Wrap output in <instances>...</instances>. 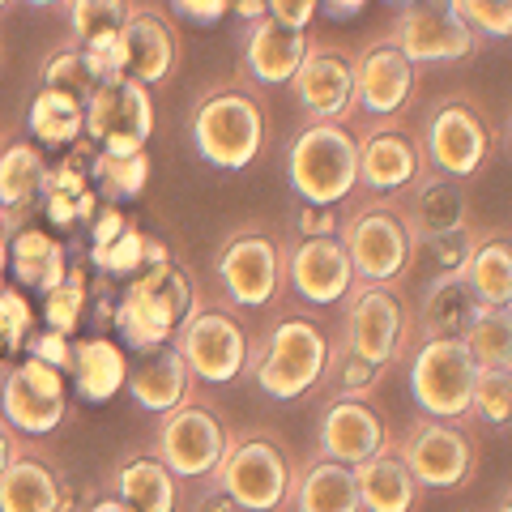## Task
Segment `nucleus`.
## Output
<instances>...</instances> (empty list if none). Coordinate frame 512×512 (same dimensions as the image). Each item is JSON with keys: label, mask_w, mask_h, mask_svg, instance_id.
<instances>
[{"label": "nucleus", "mask_w": 512, "mask_h": 512, "mask_svg": "<svg viewBox=\"0 0 512 512\" xmlns=\"http://www.w3.org/2000/svg\"><path fill=\"white\" fill-rule=\"evenodd\" d=\"M9 461H13V436L9 431H0V470H5Z\"/></svg>", "instance_id": "nucleus-57"}, {"label": "nucleus", "mask_w": 512, "mask_h": 512, "mask_svg": "<svg viewBox=\"0 0 512 512\" xmlns=\"http://www.w3.org/2000/svg\"><path fill=\"white\" fill-rule=\"evenodd\" d=\"M491 512H512V483L500 491V495H495V508Z\"/></svg>", "instance_id": "nucleus-59"}, {"label": "nucleus", "mask_w": 512, "mask_h": 512, "mask_svg": "<svg viewBox=\"0 0 512 512\" xmlns=\"http://www.w3.org/2000/svg\"><path fill=\"white\" fill-rule=\"evenodd\" d=\"M359 137V192H402L423 175L427 154L419 128L402 116H363Z\"/></svg>", "instance_id": "nucleus-14"}, {"label": "nucleus", "mask_w": 512, "mask_h": 512, "mask_svg": "<svg viewBox=\"0 0 512 512\" xmlns=\"http://www.w3.org/2000/svg\"><path fill=\"white\" fill-rule=\"evenodd\" d=\"M504 137H508V150H512V111H508V128H504Z\"/></svg>", "instance_id": "nucleus-61"}, {"label": "nucleus", "mask_w": 512, "mask_h": 512, "mask_svg": "<svg viewBox=\"0 0 512 512\" xmlns=\"http://www.w3.org/2000/svg\"><path fill=\"white\" fill-rule=\"evenodd\" d=\"M69 248L43 227H13L9 231V274L26 291H52L69 274Z\"/></svg>", "instance_id": "nucleus-30"}, {"label": "nucleus", "mask_w": 512, "mask_h": 512, "mask_svg": "<svg viewBox=\"0 0 512 512\" xmlns=\"http://www.w3.org/2000/svg\"><path fill=\"white\" fill-rule=\"evenodd\" d=\"M286 248H291V235L265 227V222H244L239 231L222 239L214 256V274L231 308L239 312L282 308V299L291 295L286 291Z\"/></svg>", "instance_id": "nucleus-8"}, {"label": "nucleus", "mask_w": 512, "mask_h": 512, "mask_svg": "<svg viewBox=\"0 0 512 512\" xmlns=\"http://www.w3.org/2000/svg\"><path fill=\"white\" fill-rule=\"evenodd\" d=\"M320 13V0H269V18H278L286 26H303L308 30Z\"/></svg>", "instance_id": "nucleus-52"}, {"label": "nucleus", "mask_w": 512, "mask_h": 512, "mask_svg": "<svg viewBox=\"0 0 512 512\" xmlns=\"http://www.w3.org/2000/svg\"><path fill=\"white\" fill-rule=\"evenodd\" d=\"M111 491L133 508V512H180V478L158 453H128L116 474H111Z\"/></svg>", "instance_id": "nucleus-28"}, {"label": "nucleus", "mask_w": 512, "mask_h": 512, "mask_svg": "<svg viewBox=\"0 0 512 512\" xmlns=\"http://www.w3.org/2000/svg\"><path fill=\"white\" fill-rule=\"evenodd\" d=\"M9 5H13V0H0V13H5V9H9Z\"/></svg>", "instance_id": "nucleus-63"}, {"label": "nucleus", "mask_w": 512, "mask_h": 512, "mask_svg": "<svg viewBox=\"0 0 512 512\" xmlns=\"http://www.w3.org/2000/svg\"><path fill=\"white\" fill-rule=\"evenodd\" d=\"M295 107L303 120H359V94H355V52L329 43H312L303 64L291 77Z\"/></svg>", "instance_id": "nucleus-17"}, {"label": "nucleus", "mask_w": 512, "mask_h": 512, "mask_svg": "<svg viewBox=\"0 0 512 512\" xmlns=\"http://www.w3.org/2000/svg\"><path fill=\"white\" fill-rule=\"evenodd\" d=\"M128 393H133V402L150 414H167L184 402V397L197 393V380H192L184 355L175 350V342L150 350L146 359L137 367H128Z\"/></svg>", "instance_id": "nucleus-27"}, {"label": "nucleus", "mask_w": 512, "mask_h": 512, "mask_svg": "<svg viewBox=\"0 0 512 512\" xmlns=\"http://www.w3.org/2000/svg\"><path fill=\"white\" fill-rule=\"evenodd\" d=\"M128 222H133V218H124L116 201H103V205H99V214L90 218V248L111 244V239H116V235L128 227Z\"/></svg>", "instance_id": "nucleus-50"}, {"label": "nucleus", "mask_w": 512, "mask_h": 512, "mask_svg": "<svg viewBox=\"0 0 512 512\" xmlns=\"http://www.w3.org/2000/svg\"><path fill=\"white\" fill-rule=\"evenodd\" d=\"M299 478V453L278 431L252 427L235 431L227 461L218 466L214 483L248 512H291Z\"/></svg>", "instance_id": "nucleus-7"}, {"label": "nucleus", "mask_w": 512, "mask_h": 512, "mask_svg": "<svg viewBox=\"0 0 512 512\" xmlns=\"http://www.w3.org/2000/svg\"><path fill=\"white\" fill-rule=\"evenodd\" d=\"M197 308H201L197 278L180 261H163L141 269L137 278H128L116 308H111V329H120L124 350L150 355V350L167 346L175 329L184 325V316Z\"/></svg>", "instance_id": "nucleus-5"}, {"label": "nucleus", "mask_w": 512, "mask_h": 512, "mask_svg": "<svg viewBox=\"0 0 512 512\" xmlns=\"http://www.w3.org/2000/svg\"><path fill=\"white\" fill-rule=\"evenodd\" d=\"M150 150L137 154H107V150H90V184L99 188L103 201H137L150 184Z\"/></svg>", "instance_id": "nucleus-36"}, {"label": "nucleus", "mask_w": 512, "mask_h": 512, "mask_svg": "<svg viewBox=\"0 0 512 512\" xmlns=\"http://www.w3.org/2000/svg\"><path fill=\"white\" fill-rule=\"evenodd\" d=\"M478 295L466 274H431L427 291L419 299V338H440V333H466L478 316Z\"/></svg>", "instance_id": "nucleus-33"}, {"label": "nucleus", "mask_w": 512, "mask_h": 512, "mask_svg": "<svg viewBox=\"0 0 512 512\" xmlns=\"http://www.w3.org/2000/svg\"><path fill=\"white\" fill-rule=\"evenodd\" d=\"M470 419L483 427H495V431L512 427V372H504V367H483V372H478Z\"/></svg>", "instance_id": "nucleus-42"}, {"label": "nucleus", "mask_w": 512, "mask_h": 512, "mask_svg": "<svg viewBox=\"0 0 512 512\" xmlns=\"http://www.w3.org/2000/svg\"><path fill=\"white\" fill-rule=\"evenodd\" d=\"M389 35L402 43V52L419 64H453V60H470L478 52V39L470 22L461 18L457 0H410L402 13L393 18Z\"/></svg>", "instance_id": "nucleus-16"}, {"label": "nucleus", "mask_w": 512, "mask_h": 512, "mask_svg": "<svg viewBox=\"0 0 512 512\" xmlns=\"http://www.w3.org/2000/svg\"><path fill=\"white\" fill-rule=\"evenodd\" d=\"M342 231V205H316V201H299V210L291 218V235L295 239H316V235H338Z\"/></svg>", "instance_id": "nucleus-48"}, {"label": "nucleus", "mask_w": 512, "mask_h": 512, "mask_svg": "<svg viewBox=\"0 0 512 512\" xmlns=\"http://www.w3.org/2000/svg\"><path fill=\"white\" fill-rule=\"evenodd\" d=\"M355 478H359V500H363V512H419L423 508V487L419 478L410 474V466L402 461V453L393 448V440L372 453L367 461L355 466Z\"/></svg>", "instance_id": "nucleus-25"}, {"label": "nucleus", "mask_w": 512, "mask_h": 512, "mask_svg": "<svg viewBox=\"0 0 512 512\" xmlns=\"http://www.w3.org/2000/svg\"><path fill=\"white\" fill-rule=\"evenodd\" d=\"M338 239L363 282H406L419 265V231L397 192H355L342 210Z\"/></svg>", "instance_id": "nucleus-2"}, {"label": "nucleus", "mask_w": 512, "mask_h": 512, "mask_svg": "<svg viewBox=\"0 0 512 512\" xmlns=\"http://www.w3.org/2000/svg\"><path fill=\"white\" fill-rule=\"evenodd\" d=\"M30 9H60V5H69V0H26Z\"/></svg>", "instance_id": "nucleus-60"}, {"label": "nucleus", "mask_w": 512, "mask_h": 512, "mask_svg": "<svg viewBox=\"0 0 512 512\" xmlns=\"http://www.w3.org/2000/svg\"><path fill=\"white\" fill-rule=\"evenodd\" d=\"M316 39L303 26H286L278 18H261L244 26L239 43V82L248 86H291L295 69Z\"/></svg>", "instance_id": "nucleus-22"}, {"label": "nucleus", "mask_w": 512, "mask_h": 512, "mask_svg": "<svg viewBox=\"0 0 512 512\" xmlns=\"http://www.w3.org/2000/svg\"><path fill=\"white\" fill-rule=\"evenodd\" d=\"M466 282L483 308H512V231L504 227H478Z\"/></svg>", "instance_id": "nucleus-32"}, {"label": "nucleus", "mask_w": 512, "mask_h": 512, "mask_svg": "<svg viewBox=\"0 0 512 512\" xmlns=\"http://www.w3.org/2000/svg\"><path fill=\"white\" fill-rule=\"evenodd\" d=\"M30 133H35L39 146H77L86 137V103L69 90H56V86H43L30 103Z\"/></svg>", "instance_id": "nucleus-35"}, {"label": "nucleus", "mask_w": 512, "mask_h": 512, "mask_svg": "<svg viewBox=\"0 0 512 512\" xmlns=\"http://www.w3.org/2000/svg\"><path fill=\"white\" fill-rule=\"evenodd\" d=\"M171 5H175L180 18L197 22V26H214L231 13V0H171Z\"/></svg>", "instance_id": "nucleus-51"}, {"label": "nucleus", "mask_w": 512, "mask_h": 512, "mask_svg": "<svg viewBox=\"0 0 512 512\" xmlns=\"http://www.w3.org/2000/svg\"><path fill=\"white\" fill-rule=\"evenodd\" d=\"M124 47H128V77H137L146 86L171 82L175 64H180V39H175V26L167 22L163 9L133 5L124 22Z\"/></svg>", "instance_id": "nucleus-24"}, {"label": "nucleus", "mask_w": 512, "mask_h": 512, "mask_svg": "<svg viewBox=\"0 0 512 512\" xmlns=\"http://www.w3.org/2000/svg\"><path fill=\"white\" fill-rule=\"evenodd\" d=\"M175 350L184 355L188 372L197 384H214V389H222V384H235L244 380L248 372V355H252V329L248 320L239 316V308H201L184 316V325L175 329Z\"/></svg>", "instance_id": "nucleus-13"}, {"label": "nucleus", "mask_w": 512, "mask_h": 512, "mask_svg": "<svg viewBox=\"0 0 512 512\" xmlns=\"http://www.w3.org/2000/svg\"><path fill=\"white\" fill-rule=\"evenodd\" d=\"M320 9H325V18H333V22H350L367 9V0H320Z\"/></svg>", "instance_id": "nucleus-54"}, {"label": "nucleus", "mask_w": 512, "mask_h": 512, "mask_svg": "<svg viewBox=\"0 0 512 512\" xmlns=\"http://www.w3.org/2000/svg\"><path fill=\"white\" fill-rule=\"evenodd\" d=\"M231 13L239 22H261V18H269V0H231Z\"/></svg>", "instance_id": "nucleus-55"}, {"label": "nucleus", "mask_w": 512, "mask_h": 512, "mask_svg": "<svg viewBox=\"0 0 512 512\" xmlns=\"http://www.w3.org/2000/svg\"><path fill=\"white\" fill-rule=\"evenodd\" d=\"M393 448L419 478V487L440 495L466 491L483 466V436L474 419H436L419 410L402 431H393Z\"/></svg>", "instance_id": "nucleus-9"}, {"label": "nucleus", "mask_w": 512, "mask_h": 512, "mask_svg": "<svg viewBox=\"0 0 512 512\" xmlns=\"http://www.w3.org/2000/svg\"><path fill=\"white\" fill-rule=\"evenodd\" d=\"M60 478L43 457H13L0 470V512H56Z\"/></svg>", "instance_id": "nucleus-34"}, {"label": "nucleus", "mask_w": 512, "mask_h": 512, "mask_svg": "<svg viewBox=\"0 0 512 512\" xmlns=\"http://www.w3.org/2000/svg\"><path fill=\"white\" fill-rule=\"evenodd\" d=\"M389 440L393 427L376 397H325L316 414V448L333 461H346V466H359Z\"/></svg>", "instance_id": "nucleus-21"}, {"label": "nucleus", "mask_w": 512, "mask_h": 512, "mask_svg": "<svg viewBox=\"0 0 512 512\" xmlns=\"http://www.w3.org/2000/svg\"><path fill=\"white\" fill-rule=\"evenodd\" d=\"M355 94L359 116H406L419 94V64H414L393 35L367 39L355 52Z\"/></svg>", "instance_id": "nucleus-18"}, {"label": "nucleus", "mask_w": 512, "mask_h": 512, "mask_svg": "<svg viewBox=\"0 0 512 512\" xmlns=\"http://www.w3.org/2000/svg\"><path fill=\"white\" fill-rule=\"evenodd\" d=\"M478 39H512V0H457Z\"/></svg>", "instance_id": "nucleus-47"}, {"label": "nucleus", "mask_w": 512, "mask_h": 512, "mask_svg": "<svg viewBox=\"0 0 512 512\" xmlns=\"http://www.w3.org/2000/svg\"><path fill=\"white\" fill-rule=\"evenodd\" d=\"M508 431H512V427H508Z\"/></svg>", "instance_id": "nucleus-64"}, {"label": "nucleus", "mask_w": 512, "mask_h": 512, "mask_svg": "<svg viewBox=\"0 0 512 512\" xmlns=\"http://www.w3.org/2000/svg\"><path fill=\"white\" fill-rule=\"evenodd\" d=\"M86 69L94 77V86L103 82H120L128 77V47H124V30H111V35H94L82 43Z\"/></svg>", "instance_id": "nucleus-45"}, {"label": "nucleus", "mask_w": 512, "mask_h": 512, "mask_svg": "<svg viewBox=\"0 0 512 512\" xmlns=\"http://www.w3.org/2000/svg\"><path fill=\"white\" fill-rule=\"evenodd\" d=\"M355 286V265L346 256L338 235L295 239L286 248V291L308 308H338L346 291Z\"/></svg>", "instance_id": "nucleus-20"}, {"label": "nucleus", "mask_w": 512, "mask_h": 512, "mask_svg": "<svg viewBox=\"0 0 512 512\" xmlns=\"http://www.w3.org/2000/svg\"><path fill=\"white\" fill-rule=\"evenodd\" d=\"M342 320L333 329V338L350 346L355 355H363L376 367H402L410 359V350L419 346V312L406 291V282H363L346 291L338 303Z\"/></svg>", "instance_id": "nucleus-3"}, {"label": "nucleus", "mask_w": 512, "mask_h": 512, "mask_svg": "<svg viewBox=\"0 0 512 512\" xmlns=\"http://www.w3.org/2000/svg\"><path fill=\"white\" fill-rule=\"evenodd\" d=\"M73 384H77V397L90 406H103L111 402L124 384H128V350L124 342H111V338H82L73 342Z\"/></svg>", "instance_id": "nucleus-31"}, {"label": "nucleus", "mask_w": 512, "mask_h": 512, "mask_svg": "<svg viewBox=\"0 0 512 512\" xmlns=\"http://www.w3.org/2000/svg\"><path fill=\"white\" fill-rule=\"evenodd\" d=\"M419 137L427 167L453 175V180H474L495 150V128L470 94H444L431 103L419 124Z\"/></svg>", "instance_id": "nucleus-11"}, {"label": "nucleus", "mask_w": 512, "mask_h": 512, "mask_svg": "<svg viewBox=\"0 0 512 512\" xmlns=\"http://www.w3.org/2000/svg\"><path fill=\"white\" fill-rule=\"evenodd\" d=\"M474 235H478L474 222H470V227H461V231L431 235V239H423V244H419V261L427 256V261H431V274H466Z\"/></svg>", "instance_id": "nucleus-44"}, {"label": "nucleus", "mask_w": 512, "mask_h": 512, "mask_svg": "<svg viewBox=\"0 0 512 512\" xmlns=\"http://www.w3.org/2000/svg\"><path fill=\"white\" fill-rule=\"evenodd\" d=\"M389 5H397V9H402V5H410V0H389Z\"/></svg>", "instance_id": "nucleus-62"}, {"label": "nucleus", "mask_w": 512, "mask_h": 512, "mask_svg": "<svg viewBox=\"0 0 512 512\" xmlns=\"http://www.w3.org/2000/svg\"><path fill=\"white\" fill-rule=\"evenodd\" d=\"M188 512H248V508H244V504H235L218 483H205V491L197 495V500H192Z\"/></svg>", "instance_id": "nucleus-53"}, {"label": "nucleus", "mask_w": 512, "mask_h": 512, "mask_svg": "<svg viewBox=\"0 0 512 512\" xmlns=\"http://www.w3.org/2000/svg\"><path fill=\"white\" fill-rule=\"evenodd\" d=\"M154 137V94L137 77L103 82L86 99V141L107 154H137Z\"/></svg>", "instance_id": "nucleus-15"}, {"label": "nucleus", "mask_w": 512, "mask_h": 512, "mask_svg": "<svg viewBox=\"0 0 512 512\" xmlns=\"http://www.w3.org/2000/svg\"><path fill=\"white\" fill-rule=\"evenodd\" d=\"M47 154L35 141H9L0 150V210L18 227L30 218L35 205H43V184H47Z\"/></svg>", "instance_id": "nucleus-29"}, {"label": "nucleus", "mask_w": 512, "mask_h": 512, "mask_svg": "<svg viewBox=\"0 0 512 512\" xmlns=\"http://www.w3.org/2000/svg\"><path fill=\"white\" fill-rule=\"evenodd\" d=\"M410 397L423 414L436 419H470L474 384H478V359L461 333H440V338H419L410 350Z\"/></svg>", "instance_id": "nucleus-12"}, {"label": "nucleus", "mask_w": 512, "mask_h": 512, "mask_svg": "<svg viewBox=\"0 0 512 512\" xmlns=\"http://www.w3.org/2000/svg\"><path fill=\"white\" fill-rule=\"evenodd\" d=\"M35 333V308L18 286H0V350H18L30 342Z\"/></svg>", "instance_id": "nucleus-46"}, {"label": "nucleus", "mask_w": 512, "mask_h": 512, "mask_svg": "<svg viewBox=\"0 0 512 512\" xmlns=\"http://www.w3.org/2000/svg\"><path fill=\"white\" fill-rule=\"evenodd\" d=\"M384 380H389V367L367 363L363 355H355L350 346H342L338 338H333L325 380H320L325 397H376L384 389Z\"/></svg>", "instance_id": "nucleus-37"}, {"label": "nucleus", "mask_w": 512, "mask_h": 512, "mask_svg": "<svg viewBox=\"0 0 512 512\" xmlns=\"http://www.w3.org/2000/svg\"><path fill=\"white\" fill-rule=\"evenodd\" d=\"M333 350V329L308 303L278 308L261 333H252V355L244 380L274 402H303L320 389Z\"/></svg>", "instance_id": "nucleus-1"}, {"label": "nucleus", "mask_w": 512, "mask_h": 512, "mask_svg": "<svg viewBox=\"0 0 512 512\" xmlns=\"http://www.w3.org/2000/svg\"><path fill=\"white\" fill-rule=\"evenodd\" d=\"M86 303H90L86 269L82 265H69L64 282H56L52 291L43 295V320H47V329L69 333V338H73V333L82 329V320H86Z\"/></svg>", "instance_id": "nucleus-39"}, {"label": "nucleus", "mask_w": 512, "mask_h": 512, "mask_svg": "<svg viewBox=\"0 0 512 512\" xmlns=\"http://www.w3.org/2000/svg\"><path fill=\"white\" fill-rule=\"evenodd\" d=\"M0 414L26 436H52L69 414V380L43 359H22L0 384Z\"/></svg>", "instance_id": "nucleus-19"}, {"label": "nucleus", "mask_w": 512, "mask_h": 512, "mask_svg": "<svg viewBox=\"0 0 512 512\" xmlns=\"http://www.w3.org/2000/svg\"><path fill=\"white\" fill-rule=\"evenodd\" d=\"M9 278V235H0V286Z\"/></svg>", "instance_id": "nucleus-58"}, {"label": "nucleus", "mask_w": 512, "mask_h": 512, "mask_svg": "<svg viewBox=\"0 0 512 512\" xmlns=\"http://www.w3.org/2000/svg\"><path fill=\"white\" fill-rule=\"evenodd\" d=\"M26 350H30L35 359L52 363L56 372H64V376L73 372V338H69V333H56V329H47V325H43V333H30Z\"/></svg>", "instance_id": "nucleus-49"}, {"label": "nucleus", "mask_w": 512, "mask_h": 512, "mask_svg": "<svg viewBox=\"0 0 512 512\" xmlns=\"http://www.w3.org/2000/svg\"><path fill=\"white\" fill-rule=\"evenodd\" d=\"M86 512H133V508H128V504L120 500V495L111 491V495H94V500L86 504Z\"/></svg>", "instance_id": "nucleus-56"}, {"label": "nucleus", "mask_w": 512, "mask_h": 512, "mask_svg": "<svg viewBox=\"0 0 512 512\" xmlns=\"http://www.w3.org/2000/svg\"><path fill=\"white\" fill-rule=\"evenodd\" d=\"M397 197H402L414 231H419V244L431 239V235L461 231V227H470L474 222L466 180H453V175H444V171L423 167L419 180H414L410 188H402Z\"/></svg>", "instance_id": "nucleus-23"}, {"label": "nucleus", "mask_w": 512, "mask_h": 512, "mask_svg": "<svg viewBox=\"0 0 512 512\" xmlns=\"http://www.w3.org/2000/svg\"><path fill=\"white\" fill-rule=\"evenodd\" d=\"M69 35L77 43H86L94 35H111V30H124L128 13H133V0H69Z\"/></svg>", "instance_id": "nucleus-43"}, {"label": "nucleus", "mask_w": 512, "mask_h": 512, "mask_svg": "<svg viewBox=\"0 0 512 512\" xmlns=\"http://www.w3.org/2000/svg\"><path fill=\"white\" fill-rule=\"evenodd\" d=\"M188 141L218 171H244L265 154L269 107L248 82H227L205 90L188 120Z\"/></svg>", "instance_id": "nucleus-4"}, {"label": "nucleus", "mask_w": 512, "mask_h": 512, "mask_svg": "<svg viewBox=\"0 0 512 512\" xmlns=\"http://www.w3.org/2000/svg\"><path fill=\"white\" fill-rule=\"evenodd\" d=\"M291 512H363L355 466L325 457L320 448L312 457H299Z\"/></svg>", "instance_id": "nucleus-26"}, {"label": "nucleus", "mask_w": 512, "mask_h": 512, "mask_svg": "<svg viewBox=\"0 0 512 512\" xmlns=\"http://www.w3.org/2000/svg\"><path fill=\"white\" fill-rule=\"evenodd\" d=\"M158 419L163 423H158V436H154V453L167 461L171 474L180 483H214L235 436L231 423L218 414V406L192 393L175 410L158 414Z\"/></svg>", "instance_id": "nucleus-10"}, {"label": "nucleus", "mask_w": 512, "mask_h": 512, "mask_svg": "<svg viewBox=\"0 0 512 512\" xmlns=\"http://www.w3.org/2000/svg\"><path fill=\"white\" fill-rule=\"evenodd\" d=\"M286 180L299 201L346 205L359 192V137L342 120H303L286 141Z\"/></svg>", "instance_id": "nucleus-6"}, {"label": "nucleus", "mask_w": 512, "mask_h": 512, "mask_svg": "<svg viewBox=\"0 0 512 512\" xmlns=\"http://www.w3.org/2000/svg\"><path fill=\"white\" fill-rule=\"evenodd\" d=\"M39 86H56V90H69L77 94V99H90L94 90V77L86 69V56H82V43H77L73 35L64 39L56 52H47L43 64H39Z\"/></svg>", "instance_id": "nucleus-40"}, {"label": "nucleus", "mask_w": 512, "mask_h": 512, "mask_svg": "<svg viewBox=\"0 0 512 512\" xmlns=\"http://www.w3.org/2000/svg\"><path fill=\"white\" fill-rule=\"evenodd\" d=\"M478 367H504L512 372V308H478L470 329L461 333Z\"/></svg>", "instance_id": "nucleus-38"}, {"label": "nucleus", "mask_w": 512, "mask_h": 512, "mask_svg": "<svg viewBox=\"0 0 512 512\" xmlns=\"http://www.w3.org/2000/svg\"><path fill=\"white\" fill-rule=\"evenodd\" d=\"M146 231L137 227V222H128V227L111 239V244H103V248H90V265L99 269V274H107V278H120V282H128V278H137L141 269H146Z\"/></svg>", "instance_id": "nucleus-41"}]
</instances>
